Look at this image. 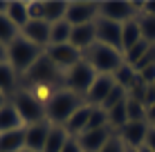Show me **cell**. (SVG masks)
<instances>
[{"label": "cell", "instance_id": "b9f144b4", "mask_svg": "<svg viewBox=\"0 0 155 152\" xmlns=\"http://www.w3.org/2000/svg\"><path fill=\"white\" fill-rule=\"evenodd\" d=\"M20 152H34V150H27V148H23V150H20Z\"/></svg>", "mask_w": 155, "mask_h": 152}, {"label": "cell", "instance_id": "8fae6325", "mask_svg": "<svg viewBox=\"0 0 155 152\" xmlns=\"http://www.w3.org/2000/svg\"><path fill=\"white\" fill-rule=\"evenodd\" d=\"M50 130H52V123L47 119H43L38 123H31V125H25V148L34 150V152H43L47 137H50Z\"/></svg>", "mask_w": 155, "mask_h": 152}, {"label": "cell", "instance_id": "484cf974", "mask_svg": "<svg viewBox=\"0 0 155 152\" xmlns=\"http://www.w3.org/2000/svg\"><path fill=\"white\" fill-rule=\"evenodd\" d=\"M70 34H72V25L68 20H58L50 27V45H65L70 43Z\"/></svg>", "mask_w": 155, "mask_h": 152}, {"label": "cell", "instance_id": "e0dca14e", "mask_svg": "<svg viewBox=\"0 0 155 152\" xmlns=\"http://www.w3.org/2000/svg\"><path fill=\"white\" fill-rule=\"evenodd\" d=\"M20 128H25L23 119H20V114L16 112L14 103L7 101L2 107H0V134L12 132V130H20Z\"/></svg>", "mask_w": 155, "mask_h": 152}, {"label": "cell", "instance_id": "f35d334b", "mask_svg": "<svg viewBox=\"0 0 155 152\" xmlns=\"http://www.w3.org/2000/svg\"><path fill=\"white\" fill-rule=\"evenodd\" d=\"M7 5H9V2H5V0H0V14H7Z\"/></svg>", "mask_w": 155, "mask_h": 152}, {"label": "cell", "instance_id": "ab89813d", "mask_svg": "<svg viewBox=\"0 0 155 152\" xmlns=\"http://www.w3.org/2000/svg\"><path fill=\"white\" fill-rule=\"evenodd\" d=\"M5 103H7V96H5V94H2V92H0V107H2V105H5Z\"/></svg>", "mask_w": 155, "mask_h": 152}, {"label": "cell", "instance_id": "1f68e13d", "mask_svg": "<svg viewBox=\"0 0 155 152\" xmlns=\"http://www.w3.org/2000/svg\"><path fill=\"white\" fill-rule=\"evenodd\" d=\"M126 150H128V148H126L124 141H121V137H119V134H115V137L110 139L99 152H126Z\"/></svg>", "mask_w": 155, "mask_h": 152}, {"label": "cell", "instance_id": "60d3db41", "mask_svg": "<svg viewBox=\"0 0 155 152\" xmlns=\"http://www.w3.org/2000/svg\"><path fill=\"white\" fill-rule=\"evenodd\" d=\"M137 152H151V150H148V148H140V150H137Z\"/></svg>", "mask_w": 155, "mask_h": 152}, {"label": "cell", "instance_id": "4dcf8cb0", "mask_svg": "<svg viewBox=\"0 0 155 152\" xmlns=\"http://www.w3.org/2000/svg\"><path fill=\"white\" fill-rule=\"evenodd\" d=\"M126 112H128V121H146V105L142 101H135V98L128 96Z\"/></svg>", "mask_w": 155, "mask_h": 152}, {"label": "cell", "instance_id": "ac0fdd59", "mask_svg": "<svg viewBox=\"0 0 155 152\" xmlns=\"http://www.w3.org/2000/svg\"><path fill=\"white\" fill-rule=\"evenodd\" d=\"M92 105H81L77 110V112L72 114L70 119H68V123H65V130L70 134H74V137H79V134L85 130V125H88V121H90V114H92Z\"/></svg>", "mask_w": 155, "mask_h": 152}, {"label": "cell", "instance_id": "74e56055", "mask_svg": "<svg viewBox=\"0 0 155 152\" xmlns=\"http://www.w3.org/2000/svg\"><path fill=\"white\" fill-rule=\"evenodd\" d=\"M2 63H7V45L0 43V65H2Z\"/></svg>", "mask_w": 155, "mask_h": 152}, {"label": "cell", "instance_id": "cb8c5ba5", "mask_svg": "<svg viewBox=\"0 0 155 152\" xmlns=\"http://www.w3.org/2000/svg\"><path fill=\"white\" fill-rule=\"evenodd\" d=\"M16 78H18V72L14 70L9 63H2L0 65V92L5 96H14L16 92Z\"/></svg>", "mask_w": 155, "mask_h": 152}, {"label": "cell", "instance_id": "4316f807", "mask_svg": "<svg viewBox=\"0 0 155 152\" xmlns=\"http://www.w3.org/2000/svg\"><path fill=\"white\" fill-rule=\"evenodd\" d=\"M18 36H20V29L7 18V14H0V43L9 47Z\"/></svg>", "mask_w": 155, "mask_h": 152}, {"label": "cell", "instance_id": "3957f363", "mask_svg": "<svg viewBox=\"0 0 155 152\" xmlns=\"http://www.w3.org/2000/svg\"><path fill=\"white\" fill-rule=\"evenodd\" d=\"M83 56H85V60L92 65V70L99 72V74H110L113 76L115 72L124 65V54H121V51L113 49V47H106L101 43H94L90 49H85Z\"/></svg>", "mask_w": 155, "mask_h": 152}, {"label": "cell", "instance_id": "d6986e66", "mask_svg": "<svg viewBox=\"0 0 155 152\" xmlns=\"http://www.w3.org/2000/svg\"><path fill=\"white\" fill-rule=\"evenodd\" d=\"M68 139H70V132L65 130V125L52 123L50 137H47V143H45V148H43V152H61L65 148Z\"/></svg>", "mask_w": 155, "mask_h": 152}, {"label": "cell", "instance_id": "52a82bcc", "mask_svg": "<svg viewBox=\"0 0 155 152\" xmlns=\"http://www.w3.org/2000/svg\"><path fill=\"white\" fill-rule=\"evenodd\" d=\"M25 76H27V81L36 83V85H52V83H56L58 78H61V70L43 54L41 58L29 67V72Z\"/></svg>", "mask_w": 155, "mask_h": 152}, {"label": "cell", "instance_id": "ba28073f", "mask_svg": "<svg viewBox=\"0 0 155 152\" xmlns=\"http://www.w3.org/2000/svg\"><path fill=\"white\" fill-rule=\"evenodd\" d=\"M94 31H97V43L121 51V25L119 23H113V20H108V18L97 16V20H94ZM121 54H124V51H121Z\"/></svg>", "mask_w": 155, "mask_h": 152}, {"label": "cell", "instance_id": "836d02e7", "mask_svg": "<svg viewBox=\"0 0 155 152\" xmlns=\"http://www.w3.org/2000/svg\"><path fill=\"white\" fill-rule=\"evenodd\" d=\"M61 152H83V150H81V145H79L77 137H70V139H68V143H65V148H63Z\"/></svg>", "mask_w": 155, "mask_h": 152}, {"label": "cell", "instance_id": "603a6c76", "mask_svg": "<svg viewBox=\"0 0 155 152\" xmlns=\"http://www.w3.org/2000/svg\"><path fill=\"white\" fill-rule=\"evenodd\" d=\"M7 18L12 20L18 29H23L29 23V11H27V2H20V0H9L7 5Z\"/></svg>", "mask_w": 155, "mask_h": 152}, {"label": "cell", "instance_id": "30bf717a", "mask_svg": "<svg viewBox=\"0 0 155 152\" xmlns=\"http://www.w3.org/2000/svg\"><path fill=\"white\" fill-rule=\"evenodd\" d=\"M97 16H99V2H68L65 20L72 25V27L94 23Z\"/></svg>", "mask_w": 155, "mask_h": 152}, {"label": "cell", "instance_id": "83f0119b", "mask_svg": "<svg viewBox=\"0 0 155 152\" xmlns=\"http://www.w3.org/2000/svg\"><path fill=\"white\" fill-rule=\"evenodd\" d=\"M151 49H153V45H148L146 40H140L135 47H130V49L124 54V58H126V63H128L130 67H137V65L144 60V56H146Z\"/></svg>", "mask_w": 155, "mask_h": 152}, {"label": "cell", "instance_id": "9c48e42d", "mask_svg": "<svg viewBox=\"0 0 155 152\" xmlns=\"http://www.w3.org/2000/svg\"><path fill=\"white\" fill-rule=\"evenodd\" d=\"M45 56L54 63L58 70H65V72L81 60V51H79L77 47H72L70 43H65V45H50L45 49Z\"/></svg>", "mask_w": 155, "mask_h": 152}, {"label": "cell", "instance_id": "7c38bea8", "mask_svg": "<svg viewBox=\"0 0 155 152\" xmlns=\"http://www.w3.org/2000/svg\"><path fill=\"white\" fill-rule=\"evenodd\" d=\"M121 137V141L126 143V148L130 150H140L146 141V134H148V123L146 121H128L124 128L117 132Z\"/></svg>", "mask_w": 155, "mask_h": 152}, {"label": "cell", "instance_id": "7402d4cb", "mask_svg": "<svg viewBox=\"0 0 155 152\" xmlns=\"http://www.w3.org/2000/svg\"><path fill=\"white\" fill-rule=\"evenodd\" d=\"M25 148V128L0 134V152H20Z\"/></svg>", "mask_w": 155, "mask_h": 152}, {"label": "cell", "instance_id": "6da1fadb", "mask_svg": "<svg viewBox=\"0 0 155 152\" xmlns=\"http://www.w3.org/2000/svg\"><path fill=\"white\" fill-rule=\"evenodd\" d=\"M83 105L81 96L74 94L72 90H56L45 98V119L50 123L65 125L68 119Z\"/></svg>", "mask_w": 155, "mask_h": 152}, {"label": "cell", "instance_id": "d4e9b609", "mask_svg": "<svg viewBox=\"0 0 155 152\" xmlns=\"http://www.w3.org/2000/svg\"><path fill=\"white\" fill-rule=\"evenodd\" d=\"M113 78H115V83H117V85H121L126 92H130L133 87H135L137 83H140L137 70H135V67H130L128 63H124V65H121L119 70L115 72V74H113Z\"/></svg>", "mask_w": 155, "mask_h": 152}, {"label": "cell", "instance_id": "e575fe53", "mask_svg": "<svg viewBox=\"0 0 155 152\" xmlns=\"http://www.w3.org/2000/svg\"><path fill=\"white\" fill-rule=\"evenodd\" d=\"M142 148H148L151 152H155V128H148V134H146V141H144Z\"/></svg>", "mask_w": 155, "mask_h": 152}, {"label": "cell", "instance_id": "8d00e7d4", "mask_svg": "<svg viewBox=\"0 0 155 152\" xmlns=\"http://www.w3.org/2000/svg\"><path fill=\"white\" fill-rule=\"evenodd\" d=\"M146 121L151 123V128H155V105L146 107Z\"/></svg>", "mask_w": 155, "mask_h": 152}, {"label": "cell", "instance_id": "5bb4252c", "mask_svg": "<svg viewBox=\"0 0 155 152\" xmlns=\"http://www.w3.org/2000/svg\"><path fill=\"white\" fill-rule=\"evenodd\" d=\"M50 27L52 25L45 23V20H29V23L20 29V36H23L25 40H29V43L47 49V47H50Z\"/></svg>", "mask_w": 155, "mask_h": 152}, {"label": "cell", "instance_id": "f546056e", "mask_svg": "<svg viewBox=\"0 0 155 152\" xmlns=\"http://www.w3.org/2000/svg\"><path fill=\"white\" fill-rule=\"evenodd\" d=\"M126 98H128V92H126V90H124V87H121V85H117V83H115V87H113V90H110V94H108V96H106V101L101 103L99 107L104 110V112H108V110H113L115 105H119V103H124Z\"/></svg>", "mask_w": 155, "mask_h": 152}, {"label": "cell", "instance_id": "44dd1931", "mask_svg": "<svg viewBox=\"0 0 155 152\" xmlns=\"http://www.w3.org/2000/svg\"><path fill=\"white\" fill-rule=\"evenodd\" d=\"M65 11H68V2L63 0H43V20L50 25L65 20Z\"/></svg>", "mask_w": 155, "mask_h": 152}, {"label": "cell", "instance_id": "7bdbcfd3", "mask_svg": "<svg viewBox=\"0 0 155 152\" xmlns=\"http://www.w3.org/2000/svg\"><path fill=\"white\" fill-rule=\"evenodd\" d=\"M126 152H137V150H130V148H128V150H126Z\"/></svg>", "mask_w": 155, "mask_h": 152}, {"label": "cell", "instance_id": "5b68a950", "mask_svg": "<svg viewBox=\"0 0 155 152\" xmlns=\"http://www.w3.org/2000/svg\"><path fill=\"white\" fill-rule=\"evenodd\" d=\"M97 76L99 74L92 70V65H90L85 58H81L74 67H70V70L63 74V81H65L68 90H72L74 94H79V96H85Z\"/></svg>", "mask_w": 155, "mask_h": 152}, {"label": "cell", "instance_id": "ffe728a7", "mask_svg": "<svg viewBox=\"0 0 155 152\" xmlns=\"http://www.w3.org/2000/svg\"><path fill=\"white\" fill-rule=\"evenodd\" d=\"M142 38V31H140V25H137V18H133V20H128V23L121 25V51H126L130 49V47H135Z\"/></svg>", "mask_w": 155, "mask_h": 152}, {"label": "cell", "instance_id": "ee69618b", "mask_svg": "<svg viewBox=\"0 0 155 152\" xmlns=\"http://www.w3.org/2000/svg\"><path fill=\"white\" fill-rule=\"evenodd\" d=\"M153 87H155V85H153Z\"/></svg>", "mask_w": 155, "mask_h": 152}, {"label": "cell", "instance_id": "4fadbf2b", "mask_svg": "<svg viewBox=\"0 0 155 152\" xmlns=\"http://www.w3.org/2000/svg\"><path fill=\"white\" fill-rule=\"evenodd\" d=\"M115 134L117 132H115L113 128H101V130H92V132L79 134L77 141H79V145H81L83 152H99L110 139L115 137Z\"/></svg>", "mask_w": 155, "mask_h": 152}, {"label": "cell", "instance_id": "7a4b0ae2", "mask_svg": "<svg viewBox=\"0 0 155 152\" xmlns=\"http://www.w3.org/2000/svg\"><path fill=\"white\" fill-rule=\"evenodd\" d=\"M43 54H45L43 47L29 43V40H25L23 36H18V38L7 47V63L18 72V74H27L29 67L34 65Z\"/></svg>", "mask_w": 155, "mask_h": 152}, {"label": "cell", "instance_id": "f1b7e54d", "mask_svg": "<svg viewBox=\"0 0 155 152\" xmlns=\"http://www.w3.org/2000/svg\"><path fill=\"white\" fill-rule=\"evenodd\" d=\"M137 25H140L142 38L146 40L148 45H153V47H155V16L140 14V16H137Z\"/></svg>", "mask_w": 155, "mask_h": 152}, {"label": "cell", "instance_id": "2e32d148", "mask_svg": "<svg viewBox=\"0 0 155 152\" xmlns=\"http://www.w3.org/2000/svg\"><path fill=\"white\" fill-rule=\"evenodd\" d=\"M94 43H97L94 23L77 25V27H72V34H70V45H72V47H77L79 51H85V49H90Z\"/></svg>", "mask_w": 155, "mask_h": 152}, {"label": "cell", "instance_id": "d6a6232c", "mask_svg": "<svg viewBox=\"0 0 155 152\" xmlns=\"http://www.w3.org/2000/svg\"><path fill=\"white\" fill-rule=\"evenodd\" d=\"M27 11H29V20H43V2L41 0L27 2Z\"/></svg>", "mask_w": 155, "mask_h": 152}, {"label": "cell", "instance_id": "d590c367", "mask_svg": "<svg viewBox=\"0 0 155 152\" xmlns=\"http://www.w3.org/2000/svg\"><path fill=\"white\" fill-rule=\"evenodd\" d=\"M140 14H146V16H155V0H148V2L142 5V11Z\"/></svg>", "mask_w": 155, "mask_h": 152}, {"label": "cell", "instance_id": "8992f818", "mask_svg": "<svg viewBox=\"0 0 155 152\" xmlns=\"http://www.w3.org/2000/svg\"><path fill=\"white\" fill-rule=\"evenodd\" d=\"M137 7L142 9V5L126 2V0H108V2H99V16H101V18L113 20V23L124 25V23H128V20L135 18Z\"/></svg>", "mask_w": 155, "mask_h": 152}, {"label": "cell", "instance_id": "9a60e30c", "mask_svg": "<svg viewBox=\"0 0 155 152\" xmlns=\"http://www.w3.org/2000/svg\"><path fill=\"white\" fill-rule=\"evenodd\" d=\"M115 87V78L110 74H99L97 78H94L92 87L88 90V94H85V101H88V105H101V103L106 101V96L110 94V90Z\"/></svg>", "mask_w": 155, "mask_h": 152}, {"label": "cell", "instance_id": "277c9868", "mask_svg": "<svg viewBox=\"0 0 155 152\" xmlns=\"http://www.w3.org/2000/svg\"><path fill=\"white\" fill-rule=\"evenodd\" d=\"M12 103H14L16 112L20 114L25 125L38 123L45 119V98H41L38 94L27 92V90H18L12 96Z\"/></svg>", "mask_w": 155, "mask_h": 152}]
</instances>
